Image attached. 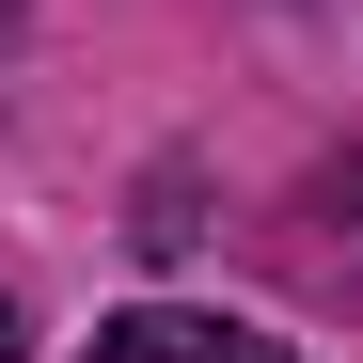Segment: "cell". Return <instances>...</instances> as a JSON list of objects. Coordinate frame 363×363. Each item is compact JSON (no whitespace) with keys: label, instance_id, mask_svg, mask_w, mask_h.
Wrapping results in <instances>:
<instances>
[{"label":"cell","instance_id":"cell-3","mask_svg":"<svg viewBox=\"0 0 363 363\" xmlns=\"http://www.w3.org/2000/svg\"><path fill=\"white\" fill-rule=\"evenodd\" d=\"M0 363H16V284H0Z\"/></svg>","mask_w":363,"mask_h":363},{"label":"cell","instance_id":"cell-1","mask_svg":"<svg viewBox=\"0 0 363 363\" xmlns=\"http://www.w3.org/2000/svg\"><path fill=\"white\" fill-rule=\"evenodd\" d=\"M95 363H300L284 332H237V316H190V300H143V316H111Z\"/></svg>","mask_w":363,"mask_h":363},{"label":"cell","instance_id":"cell-2","mask_svg":"<svg viewBox=\"0 0 363 363\" xmlns=\"http://www.w3.org/2000/svg\"><path fill=\"white\" fill-rule=\"evenodd\" d=\"M332 206H347V221H363V158H347V174H332Z\"/></svg>","mask_w":363,"mask_h":363}]
</instances>
